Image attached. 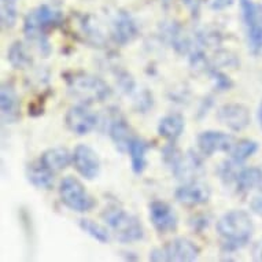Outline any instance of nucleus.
Here are the masks:
<instances>
[{
	"label": "nucleus",
	"instance_id": "nucleus-1",
	"mask_svg": "<svg viewBox=\"0 0 262 262\" xmlns=\"http://www.w3.org/2000/svg\"><path fill=\"white\" fill-rule=\"evenodd\" d=\"M63 24V14L48 5H41L26 14L24 18V35L35 43L41 55L51 54V44L48 32L59 28Z\"/></svg>",
	"mask_w": 262,
	"mask_h": 262
},
{
	"label": "nucleus",
	"instance_id": "nucleus-2",
	"mask_svg": "<svg viewBox=\"0 0 262 262\" xmlns=\"http://www.w3.org/2000/svg\"><path fill=\"white\" fill-rule=\"evenodd\" d=\"M215 231L223 239L221 249L232 253L245 247L254 232V224L250 214L245 210H231L217 221Z\"/></svg>",
	"mask_w": 262,
	"mask_h": 262
},
{
	"label": "nucleus",
	"instance_id": "nucleus-3",
	"mask_svg": "<svg viewBox=\"0 0 262 262\" xmlns=\"http://www.w3.org/2000/svg\"><path fill=\"white\" fill-rule=\"evenodd\" d=\"M68 92L72 98L77 99L82 104L103 102L112 95V88L103 78L90 73H69L64 74Z\"/></svg>",
	"mask_w": 262,
	"mask_h": 262
},
{
	"label": "nucleus",
	"instance_id": "nucleus-4",
	"mask_svg": "<svg viewBox=\"0 0 262 262\" xmlns=\"http://www.w3.org/2000/svg\"><path fill=\"white\" fill-rule=\"evenodd\" d=\"M104 221L116 232L121 243H135L144 237V229L136 215L130 214L118 206H110L104 210Z\"/></svg>",
	"mask_w": 262,
	"mask_h": 262
},
{
	"label": "nucleus",
	"instance_id": "nucleus-5",
	"mask_svg": "<svg viewBox=\"0 0 262 262\" xmlns=\"http://www.w3.org/2000/svg\"><path fill=\"white\" fill-rule=\"evenodd\" d=\"M59 198L64 206L76 213H88L96 206V201L77 177L66 176L59 184Z\"/></svg>",
	"mask_w": 262,
	"mask_h": 262
},
{
	"label": "nucleus",
	"instance_id": "nucleus-6",
	"mask_svg": "<svg viewBox=\"0 0 262 262\" xmlns=\"http://www.w3.org/2000/svg\"><path fill=\"white\" fill-rule=\"evenodd\" d=\"M201 249L187 237H176L163 247L150 251L148 259L152 262H192L196 261Z\"/></svg>",
	"mask_w": 262,
	"mask_h": 262
},
{
	"label": "nucleus",
	"instance_id": "nucleus-7",
	"mask_svg": "<svg viewBox=\"0 0 262 262\" xmlns=\"http://www.w3.org/2000/svg\"><path fill=\"white\" fill-rule=\"evenodd\" d=\"M239 3L249 50L253 55H259L262 54V6L255 5L253 0H239Z\"/></svg>",
	"mask_w": 262,
	"mask_h": 262
},
{
	"label": "nucleus",
	"instance_id": "nucleus-8",
	"mask_svg": "<svg viewBox=\"0 0 262 262\" xmlns=\"http://www.w3.org/2000/svg\"><path fill=\"white\" fill-rule=\"evenodd\" d=\"M64 122L70 132H73L78 136H84L96 128L99 118L86 107V104L81 103L72 106L68 110L66 116H64Z\"/></svg>",
	"mask_w": 262,
	"mask_h": 262
},
{
	"label": "nucleus",
	"instance_id": "nucleus-9",
	"mask_svg": "<svg viewBox=\"0 0 262 262\" xmlns=\"http://www.w3.org/2000/svg\"><path fill=\"white\" fill-rule=\"evenodd\" d=\"M73 165L78 174L85 180H94L100 173V158L92 147L78 144L73 151Z\"/></svg>",
	"mask_w": 262,
	"mask_h": 262
},
{
	"label": "nucleus",
	"instance_id": "nucleus-10",
	"mask_svg": "<svg viewBox=\"0 0 262 262\" xmlns=\"http://www.w3.org/2000/svg\"><path fill=\"white\" fill-rule=\"evenodd\" d=\"M148 215L155 231L158 233L174 232L179 225L176 211L169 203L163 201H152L148 205Z\"/></svg>",
	"mask_w": 262,
	"mask_h": 262
},
{
	"label": "nucleus",
	"instance_id": "nucleus-11",
	"mask_svg": "<svg viewBox=\"0 0 262 262\" xmlns=\"http://www.w3.org/2000/svg\"><path fill=\"white\" fill-rule=\"evenodd\" d=\"M196 144L202 155L213 157L215 152H231L235 144V139L232 135L220 130H205L199 134Z\"/></svg>",
	"mask_w": 262,
	"mask_h": 262
},
{
	"label": "nucleus",
	"instance_id": "nucleus-12",
	"mask_svg": "<svg viewBox=\"0 0 262 262\" xmlns=\"http://www.w3.org/2000/svg\"><path fill=\"white\" fill-rule=\"evenodd\" d=\"M211 191L201 181H187L174 191V199L185 207H196L209 202Z\"/></svg>",
	"mask_w": 262,
	"mask_h": 262
},
{
	"label": "nucleus",
	"instance_id": "nucleus-13",
	"mask_svg": "<svg viewBox=\"0 0 262 262\" xmlns=\"http://www.w3.org/2000/svg\"><path fill=\"white\" fill-rule=\"evenodd\" d=\"M217 120L233 132H241L249 126L251 117L245 104L227 103L217 110Z\"/></svg>",
	"mask_w": 262,
	"mask_h": 262
},
{
	"label": "nucleus",
	"instance_id": "nucleus-14",
	"mask_svg": "<svg viewBox=\"0 0 262 262\" xmlns=\"http://www.w3.org/2000/svg\"><path fill=\"white\" fill-rule=\"evenodd\" d=\"M0 110L5 125H13L21 118V106L17 90L11 81H5L0 88Z\"/></svg>",
	"mask_w": 262,
	"mask_h": 262
},
{
	"label": "nucleus",
	"instance_id": "nucleus-15",
	"mask_svg": "<svg viewBox=\"0 0 262 262\" xmlns=\"http://www.w3.org/2000/svg\"><path fill=\"white\" fill-rule=\"evenodd\" d=\"M112 40L117 46L124 47L139 36V28L132 15L126 11H118L112 22Z\"/></svg>",
	"mask_w": 262,
	"mask_h": 262
},
{
	"label": "nucleus",
	"instance_id": "nucleus-16",
	"mask_svg": "<svg viewBox=\"0 0 262 262\" xmlns=\"http://www.w3.org/2000/svg\"><path fill=\"white\" fill-rule=\"evenodd\" d=\"M107 132L117 150L120 152H128V147L132 142V139L135 138V135L126 120L120 113H117L108 118Z\"/></svg>",
	"mask_w": 262,
	"mask_h": 262
},
{
	"label": "nucleus",
	"instance_id": "nucleus-17",
	"mask_svg": "<svg viewBox=\"0 0 262 262\" xmlns=\"http://www.w3.org/2000/svg\"><path fill=\"white\" fill-rule=\"evenodd\" d=\"M161 36L163 40L179 54H189L193 50V44L188 36L183 32L179 24L176 22H163L161 25Z\"/></svg>",
	"mask_w": 262,
	"mask_h": 262
},
{
	"label": "nucleus",
	"instance_id": "nucleus-18",
	"mask_svg": "<svg viewBox=\"0 0 262 262\" xmlns=\"http://www.w3.org/2000/svg\"><path fill=\"white\" fill-rule=\"evenodd\" d=\"M26 179L30 184L39 189H51L54 187V172L48 169L41 161L30 162L26 166Z\"/></svg>",
	"mask_w": 262,
	"mask_h": 262
},
{
	"label": "nucleus",
	"instance_id": "nucleus-19",
	"mask_svg": "<svg viewBox=\"0 0 262 262\" xmlns=\"http://www.w3.org/2000/svg\"><path fill=\"white\" fill-rule=\"evenodd\" d=\"M185 128L184 117L179 113H172L168 116L162 117L158 124V134L161 138L168 140L169 143H176L180 138Z\"/></svg>",
	"mask_w": 262,
	"mask_h": 262
},
{
	"label": "nucleus",
	"instance_id": "nucleus-20",
	"mask_svg": "<svg viewBox=\"0 0 262 262\" xmlns=\"http://www.w3.org/2000/svg\"><path fill=\"white\" fill-rule=\"evenodd\" d=\"M40 161L51 169L52 172H60L69 166L70 163H73V154H70V151L64 147H54L48 148L41 154Z\"/></svg>",
	"mask_w": 262,
	"mask_h": 262
},
{
	"label": "nucleus",
	"instance_id": "nucleus-21",
	"mask_svg": "<svg viewBox=\"0 0 262 262\" xmlns=\"http://www.w3.org/2000/svg\"><path fill=\"white\" fill-rule=\"evenodd\" d=\"M203 173V162L202 158L199 157L195 151L189 150L184 154V158L181 161L180 168L173 176L177 180L191 181L192 177H196Z\"/></svg>",
	"mask_w": 262,
	"mask_h": 262
},
{
	"label": "nucleus",
	"instance_id": "nucleus-22",
	"mask_svg": "<svg viewBox=\"0 0 262 262\" xmlns=\"http://www.w3.org/2000/svg\"><path fill=\"white\" fill-rule=\"evenodd\" d=\"M262 187V169L245 168L237 172L235 188L237 193H246Z\"/></svg>",
	"mask_w": 262,
	"mask_h": 262
},
{
	"label": "nucleus",
	"instance_id": "nucleus-23",
	"mask_svg": "<svg viewBox=\"0 0 262 262\" xmlns=\"http://www.w3.org/2000/svg\"><path fill=\"white\" fill-rule=\"evenodd\" d=\"M150 148V144L143 140L139 136H135L132 142L128 147L129 157H130V165H132V170L135 174H142L147 166L146 154Z\"/></svg>",
	"mask_w": 262,
	"mask_h": 262
},
{
	"label": "nucleus",
	"instance_id": "nucleus-24",
	"mask_svg": "<svg viewBox=\"0 0 262 262\" xmlns=\"http://www.w3.org/2000/svg\"><path fill=\"white\" fill-rule=\"evenodd\" d=\"M7 60H9V63L13 66L14 69L18 70L28 69L33 64V59L26 51L25 44L19 41V40L14 41L9 47V50H7Z\"/></svg>",
	"mask_w": 262,
	"mask_h": 262
},
{
	"label": "nucleus",
	"instance_id": "nucleus-25",
	"mask_svg": "<svg viewBox=\"0 0 262 262\" xmlns=\"http://www.w3.org/2000/svg\"><path fill=\"white\" fill-rule=\"evenodd\" d=\"M258 150V143L251 140V139H242L239 142L233 144L231 150V158L236 163H243L245 161L253 157Z\"/></svg>",
	"mask_w": 262,
	"mask_h": 262
},
{
	"label": "nucleus",
	"instance_id": "nucleus-26",
	"mask_svg": "<svg viewBox=\"0 0 262 262\" xmlns=\"http://www.w3.org/2000/svg\"><path fill=\"white\" fill-rule=\"evenodd\" d=\"M78 227L81 228L82 232H85L86 235H90L92 239L96 242H99L102 245L108 243L110 241V233H108L107 228L100 225L99 223H95L92 220L81 219L78 221Z\"/></svg>",
	"mask_w": 262,
	"mask_h": 262
},
{
	"label": "nucleus",
	"instance_id": "nucleus-27",
	"mask_svg": "<svg viewBox=\"0 0 262 262\" xmlns=\"http://www.w3.org/2000/svg\"><path fill=\"white\" fill-rule=\"evenodd\" d=\"M18 0H0V21L3 29H11L15 26L18 17Z\"/></svg>",
	"mask_w": 262,
	"mask_h": 262
},
{
	"label": "nucleus",
	"instance_id": "nucleus-28",
	"mask_svg": "<svg viewBox=\"0 0 262 262\" xmlns=\"http://www.w3.org/2000/svg\"><path fill=\"white\" fill-rule=\"evenodd\" d=\"M183 158H184V152L176 146V143H169L162 148V161L170 169L172 174H174L177 169L180 168Z\"/></svg>",
	"mask_w": 262,
	"mask_h": 262
},
{
	"label": "nucleus",
	"instance_id": "nucleus-29",
	"mask_svg": "<svg viewBox=\"0 0 262 262\" xmlns=\"http://www.w3.org/2000/svg\"><path fill=\"white\" fill-rule=\"evenodd\" d=\"M237 165L239 163H236L235 161H223L217 166L215 173H217V176H219V179L224 185H227V187L235 185L237 172H239L236 169Z\"/></svg>",
	"mask_w": 262,
	"mask_h": 262
},
{
	"label": "nucleus",
	"instance_id": "nucleus-30",
	"mask_svg": "<svg viewBox=\"0 0 262 262\" xmlns=\"http://www.w3.org/2000/svg\"><path fill=\"white\" fill-rule=\"evenodd\" d=\"M113 74L116 77L117 85L120 86V90L126 95H132L136 90V81L132 74L129 73L128 70L122 69V68H114L113 69Z\"/></svg>",
	"mask_w": 262,
	"mask_h": 262
},
{
	"label": "nucleus",
	"instance_id": "nucleus-31",
	"mask_svg": "<svg viewBox=\"0 0 262 262\" xmlns=\"http://www.w3.org/2000/svg\"><path fill=\"white\" fill-rule=\"evenodd\" d=\"M209 77L211 78V81L214 84V88L219 92H225V91H229L233 86V81L231 80L229 76H227L225 73H223L221 70H219L215 66H213L209 72Z\"/></svg>",
	"mask_w": 262,
	"mask_h": 262
},
{
	"label": "nucleus",
	"instance_id": "nucleus-32",
	"mask_svg": "<svg viewBox=\"0 0 262 262\" xmlns=\"http://www.w3.org/2000/svg\"><path fill=\"white\" fill-rule=\"evenodd\" d=\"M135 110L138 113H147L150 112L154 106V96L148 90H143L136 95L134 100Z\"/></svg>",
	"mask_w": 262,
	"mask_h": 262
},
{
	"label": "nucleus",
	"instance_id": "nucleus-33",
	"mask_svg": "<svg viewBox=\"0 0 262 262\" xmlns=\"http://www.w3.org/2000/svg\"><path fill=\"white\" fill-rule=\"evenodd\" d=\"M214 62L217 63V66H237L239 64V60L236 59V56L231 54L229 51H219L215 54ZM215 66V68H217Z\"/></svg>",
	"mask_w": 262,
	"mask_h": 262
},
{
	"label": "nucleus",
	"instance_id": "nucleus-34",
	"mask_svg": "<svg viewBox=\"0 0 262 262\" xmlns=\"http://www.w3.org/2000/svg\"><path fill=\"white\" fill-rule=\"evenodd\" d=\"M250 209L254 214L262 217V187L259 188V192L254 195L253 199L250 201Z\"/></svg>",
	"mask_w": 262,
	"mask_h": 262
},
{
	"label": "nucleus",
	"instance_id": "nucleus-35",
	"mask_svg": "<svg viewBox=\"0 0 262 262\" xmlns=\"http://www.w3.org/2000/svg\"><path fill=\"white\" fill-rule=\"evenodd\" d=\"M213 98L211 96H206V98H203L202 102H201V104H199V108H198V113H196V118L198 120H202L203 117L206 116L207 113H209V110L211 108V106H213Z\"/></svg>",
	"mask_w": 262,
	"mask_h": 262
},
{
	"label": "nucleus",
	"instance_id": "nucleus-36",
	"mask_svg": "<svg viewBox=\"0 0 262 262\" xmlns=\"http://www.w3.org/2000/svg\"><path fill=\"white\" fill-rule=\"evenodd\" d=\"M203 0H183V3L185 5V7L189 10V13L192 14V17L198 18L199 11H201V7H202Z\"/></svg>",
	"mask_w": 262,
	"mask_h": 262
},
{
	"label": "nucleus",
	"instance_id": "nucleus-37",
	"mask_svg": "<svg viewBox=\"0 0 262 262\" xmlns=\"http://www.w3.org/2000/svg\"><path fill=\"white\" fill-rule=\"evenodd\" d=\"M191 225L193 227V229L201 231V229H203V228H206L207 225H209V220H207V217H205V215H196V217L192 219V221H191Z\"/></svg>",
	"mask_w": 262,
	"mask_h": 262
},
{
	"label": "nucleus",
	"instance_id": "nucleus-38",
	"mask_svg": "<svg viewBox=\"0 0 262 262\" xmlns=\"http://www.w3.org/2000/svg\"><path fill=\"white\" fill-rule=\"evenodd\" d=\"M233 0H213L211 2V9L213 10H223L227 9L228 6H231Z\"/></svg>",
	"mask_w": 262,
	"mask_h": 262
},
{
	"label": "nucleus",
	"instance_id": "nucleus-39",
	"mask_svg": "<svg viewBox=\"0 0 262 262\" xmlns=\"http://www.w3.org/2000/svg\"><path fill=\"white\" fill-rule=\"evenodd\" d=\"M251 254H253V258L255 261H262V239L253 246Z\"/></svg>",
	"mask_w": 262,
	"mask_h": 262
},
{
	"label": "nucleus",
	"instance_id": "nucleus-40",
	"mask_svg": "<svg viewBox=\"0 0 262 262\" xmlns=\"http://www.w3.org/2000/svg\"><path fill=\"white\" fill-rule=\"evenodd\" d=\"M257 116H258V122H259V126L262 128V100H261V103H259V106H258Z\"/></svg>",
	"mask_w": 262,
	"mask_h": 262
}]
</instances>
